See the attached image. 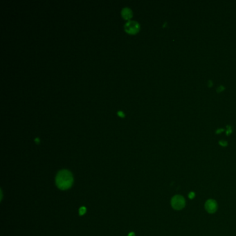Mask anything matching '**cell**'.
I'll return each mask as SVG.
<instances>
[{
	"label": "cell",
	"instance_id": "obj_2",
	"mask_svg": "<svg viewBox=\"0 0 236 236\" xmlns=\"http://www.w3.org/2000/svg\"><path fill=\"white\" fill-rule=\"evenodd\" d=\"M171 204L173 208L176 210H181L185 206L186 201L184 198L181 195H176L172 199Z\"/></svg>",
	"mask_w": 236,
	"mask_h": 236
},
{
	"label": "cell",
	"instance_id": "obj_4",
	"mask_svg": "<svg viewBox=\"0 0 236 236\" xmlns=\"http://www.w3.org/2000/svg\"><path fill=\"white\" fill-rule=\"evenodd\" d=\"M205 208L209 213H214V212L217 211V204L215 200H209L206 202Z\"/></svg>",
	"mask_w": 236,
	"mask_h": 236
},
{
	"label": "cell",
	"instance_id": "obj_7",
	"mask_svg": "<svg viewBox=\"0 0 236 236\" xmlns=\"http://www.w3.org/2000/svg\"><path fill=\"white\" fill-rule=\"evenodd\" d=\"M118 115H120L121 116H122V117H123V116H124V115H123V112H118Z\"/></svg>",
	"mask_w": 236,
	"mask_h": 236
},
{
	"label": "cell",
	"instance_id": "obj_3",
	"mask_svg": "<svg viewBox=\"0 0 236 236\" xmlns=\"http://www.w3.org/2000/svg\"><path fill=\"white\" fill-rule=\"evenodd\" d=\"M125 30L130 34H135L139 30V24L135 21H128L125 25Z\"/></svg>",
	"mask_w": 236,
	"mask_h": 236
},
{
	"label": "cell",
	"instance_id": "obj_1",
	"mask_svg": "<svg viewBox=\"0 0 236 236\" xmlns=\"http://www.w3.org/2000/svg\"><path fill=\"white\" fill-rule=\"evenodd\" d=\"M73 182H74V178H73L72 174L71 172L67 170H60L58 173L56 178L57 186L63 191L67 190L71 188Z\"/></svg>",
	"mask_w": 236,
	"mask_h": 236
},
{
	"label": "cell",
	"instance_id": "obj_8",
	"mask_svg": "<svg viewBox=\"0 0 236 236\" xmlns=\"http://www.w3.org/2000/svg\"><path fill=\"white\" fill-rule=\"evenodd\" d=\"M128 236H135V233L131 232V233H130L129 235H128Z\"/></svg>",
	"mask_w": 236,
	"mask_h": 236
},
{
	"label": "cell",
	"instance_id": "obj_5",
	"mask_svg": "<svg viewBox=\"0 0 236 236\" xmlns=\"http://www.w3.org/2000/svg\"><path fill=\"white\" fill-rule=\"evenodd\" d=\"M121 15L124 19H129L132 16V12L131 11L130 8L125 7L123 8L121 11Z\"/></svg>",
	"mask_w": 236,
	"mask_h": 236
},
{
	"label": "cell",
	"instance_id": "obj_6",
	"mask_svg": "<svg viewBox=\"0 0 236 236\" xmlns=\"http://www.w3.org/2000/svg\"><path fill=\"white\" fill-rule=\"evenodd\" d=\"M86 211H87V209H86L85 207H84V206H83V207H81L79 209V214H80V215H84V214H85Z\"/></svg>",
	"mask_w": 236,
	"mask_h": 236
}]
</instances>
